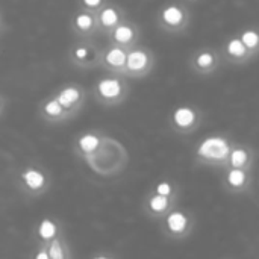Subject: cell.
I'll return each instance as SVG.
<instances>
[{
    "mask_svg": "<svg viewBox=\"0 0 259 259\" xmlns=\"http://www.w3.org/2000/svg\"><path fill=\"white\" fill-rule=\"evenodd\" d=\"M127 94V85L121 74L111 73L109 76L100 77L93 85L94 100L100 106H115L120 105Z\"/></svg>",
    "mask_w": 259,
    "mask_h": 259,
    "instance_id": "1",
    "label": "cell"
},
{
    "mask_svg": "<svg viewBox=\"0 0 259 259\" xmlns=\"http://www.w3.org/2000/svg\"><path fill=\"white\" fill-rule=\"evenodd\" d=\"M50 175L36 164L26 165L18 175V188L26 197H39L50 190Z\"/></svg>",
    "mask_w": 259,
    "mask_h": 259,
    "instance_id": "2",
    "label": "cell"
},
{
    "mask_svg": "<svg viewBox=\"0 0 259 259\" xmlns=\"http://www.w3.org/2000/svg\"><path fill=\"white\" fill-rule=\"evenodd\" d=\"M100 47L93 41V38H77L67 53V59L73 68L77 70H93L99 67Z\"/></svg>",
    "mask_w": 259,
    "mask_h": 259,
    "instance_id": "3",
    "label": "cell"
},
{
    "mask_svg": "<svg viewBox=\"0 0 259 259\" xmlns=\"http://www.w3.org/2000/svg\"><path fill=\"white\" fill-rule=\"evenodd\" d=\"M53 94L56 96V99L59 100V103L73 117H76L80 112V109L83 108L85 100H87V91L79 83H67V85H62Z\"/></svg>",
    "mask_w": 259,
    "mask_h": 259,
    "instance_id": "4",
    "label": "cell"
},
{
    "mask_svg": "<svg viewBox=\"0 0 259 259\" xmlns=\"http://www.w3.org/2000/svg\"><path fill=\"white\" fill-rule=\"evenodd\" d=\"M106 137L108 135H105L99 129H90V131L80 132L73 141V153L79 159L87 161L90 156H93L99 150V147L102 146Z\"/></svg>",
    "mask_w": 259,
    "mask_h": 259,
    "instance_id": "5",
    "label": "cell"
},
{
    "mask_svg": "<svg viewBox=\"0 0 259 259\" xmlns=\"http://www.w3.org/2000/svg\"><path fill=\"white\" fill-rule=\"evenodd\" d=\"M71 32L76 38H94L97 35L96 12L88 9H79L70 20Z\"/></svg>",
    "mask_w": 259,
    "mask_h": 259,
    "instance_id": "6",
    "label": "cell"
},
{
    "mask_svg": "<svg viewBox=\"0 0 259 259\" xmlns=\"http://www.w3.org/2000/svg\"><path fill=\"white\" fill-rule=\"evenodd\" d=\"M127 52H129V49H124V47H120L115 44H109L108 47L100 50L99 68H105L109 73L121 74L124 64H126Z\"/></svg>",
    "mask_w": 259,
    "mask_h": 259,
    "instance_id": "7",
    "label": "cell"
},
{
    "mask_svg": "<svg viewBox=\"0 0 259 259\" xmlns=\"http://www.w3.org/2000/svg\"><path fill=\"white\" fill-rule=\"evenodd\" d=\"M38 115L42 121H46L49 124H59V123H64V121L73 118V115L59 103V100L56 99L55 94L49 96L47 99H44L39 103Z\"/></svg>",
    "mask_w": 259,
    "mask_h": 259,
    "instance_id": "8",
    "label": "cell"
},
{
    "mask_svg": "<svg viewBox=\"0 0 259 259\" xmlns=\"http://www.w3.org/2000/svg\"><path fill=\"white\" fill-rule=\"evenodd\" d=\"M96 20H97V33L99 35H108L120 21L124 20L123 11L114 5L109 3V0L96 12Z\"/></svg>",
    "mask_w": 259,
    "mask_h": 259,
    "instance_id": "9",
    "label": "cell"
},
{
    "mask_svg": "<svg viewBox=\"0 0 259 259\" xmlns=\"http://www.w3.org/2000/svg\"><path fill=\"white\" fill-rule=\"evenodd\" d=\"M106 36L109 39V44H115V46H120V47H124V49H131L132 44L137 42L138 30L132 23L123 20Z\"/></svg>",
    "mask_w": 259,
    "mask_h": 259,
    "instance_id": "10",
    "label": "cell"
},
{
    "mask_svg": "<svg viewBox=\"0 0 259 259\" xmlns=\"http://www.w3.org/2000/svg\"><path fill=\"white\" fill-rule=\"evenodd\" d=\"M150 67V55L141 49H129L121 76H141Z\"/></svg>",
    "mask_w": 259,
    "mask_h": 259,
    "instance_id": "11",
    "label": "cell"
},
{
    "mask_svg": "<svg viewBox=\"0 0 259 259\" xmlns=\"http://www.w3.org/2000/svg\"><path fill=\"white\" fill-rule=\"evenodd\" d=\"M64 234L62 231V225L58 220H53L50 217L42 219L36 228H35V237H36V243H49L53 238H56L58 235Z\"/></svg>",
    "mask_w": 259,
    "mask_h": 259,
    "instance_id": "12",
    "label": "cell"
},
{
    "mask_svg": "<svg viewBox=\"0 0 259 259\" xmlns=\"http://www.w3.org/2000/svg\"><path fill=\"white\" fill-rule=\"evenodd\" d=\"M36 244H42L47 249L49 259H70L73 256V252H71L64 234L58 235L56 238H53L49 243H36Z\"/></svg>",
    "mask_w": 259,
    "mask_h": 259,
    "instance_id": "13",
    "label": "cell"
},
{
    "mask_svg": "<svg viewBox=\"0 0 259 259\" xmlns=\"http://www.w3.org/2000/svg\"><path fill=\"white\" fill-rule=\"evenodd\" d=\"M229 152V147L226 144L225 140L222 138H209L206 140L200 149H199V153L202 156H206V158H214V159H222L228 155Z\"/></svg>",
    "mask_w": 259,
    "mask_h": 259,
    "instance_id": "14",
    "label": "cell"
},
{
    "mask_svg": "<svg viewBox=\"0 0 259 259\" xmlns=\"http://www.w3.org/2000/svg\"><path fill=\"white\" fill-rule=\"evenodd\" d=\"M167 226H168V229H170L171 232H175V234L182 232V231L185 229V226H187V219H185V215L181 214V212H173V214H170L168 219H167Z\"/></svg>",
    "mask_w": 259,
    "mask_h": 259,
    "instance_id": "15",
    "label": "cell"
},
{
    "mask_svg": "<svg viewBox=\"0 0 259 259\" xmlns=\"http://www.w3.org/2000/svg\"><path fill=\"white\" fill-rule=\"evenodd\" d=\"M182 18H184L182 11L179 8H176V6H168L162 12V20L170 26H178L182 21Z\"/></svg>",
    "mask_w": 259,
    "mask_h": 259,
    "instance_id": "16",
    "label": "cell"
},
{
    "mask_svg": "<svg viewBox=\"0 0 259 259\" xmlns=\"http://www.w3.org/2000/svg\"><path fill=\"white\" fill-rule=\"evenodd\" d=\"M168 208V199L167 196H162V194H155L149 199V209L152 212H156V214H161L164 212L165 209Z\"/></svg>",
    "mask_w": 259,
    "mask_h": 259,
    "instance_id": "17",
    "label": "cell"
},
{
    "mask_svg": "<svg viewBox=\"0 0 259 259\" xmlns=\"http://www.w3.org/2000/svg\"><path fill=\"white\" fill-rule=\"evenodd\" d=\"M175 121H176V124L187 127L194 121V112L188 108H181L175 112Z\"/></svg>",
    "mask_w": 259,
    "mask_h": 259,
    "instance_id": "18",
    "label": "cell"
},
{
    "mask_svg": "<svg viewBox=\"0 0 259 259\" xmlns=\"http://www.w3.org/2000/svg\"><path fill=\"white\" fill-rule=\"evenodd\" d=\"M108 0H79V6L82 9H88L93 12H97Z\"/></svg>",
    "mask_w": 259,
    "mask_h": 259,
    "instance_id": "19",
    "label": "cell"
},
{
    "mask_svg": "<svg viewBox=\"0 0 259 259\" xmlns=\"http://www.w3.org/2000/svg\"><path fill=\"white\" fill-rule=\"evenodd\" d=\"M229 52L235 56H241L244 55V42L240 39H232L229 42Z\"/></svg>",
    "mask_w": 259,
    "mask_h": 259,
    "instance_id": "20",
    "label": "cell"
},
{
    "mask_svg": "<svg viewBox=\"0 0 259 259\" xmlns=\"http://www.w3.org/2000/svg\"><path fill=\"white\" fill-rule=\"evenodd\" d=\"M244 182V173L240 170H232L229 173V184L234 187H240Z\"/></svg>",
    "mask_w": 259,
    "mask_h": 259,
    "instance_id": "21",
    "label": "cell"
},
{
    "mask_svg": "<svg viewBox=\"0 0 259 259\" xmlns=\"http://www.w3.org/2000/svg\"><path fill=\"white\" fill-rule=\"evenodd\" d=\"M241 41H243L244 46H247V47H255L259 41L258 33H255V32H246V33L243 35V39H241Z\"/></svg>",
    "mask_w": 259,
    "mask_h": 259,
    "instance_id": "22",
    "label": "cell"
},
{
    "mask_svg": "<svg viewBox=\"0 0 259 259\" xmlns=\"http://www.w3.org/2000/svg\"><path fill=\"white\" fill-rule=\"evenodd\" d=\"M246 159H247V155H246V152H243V150H235V152L232 153V164H234V167L243 165V164L246 162Z\"/></svg>",
    "mask_w": 259,
    "mask_h": 259,
    "instance_id": "23",
    "label": "cell"
},
{
    "mask_svg": "<svg viewBox=\"0 0 259 259\" xmlns=\"http://www.w3.org/2000/svg\"><path fill=\"white\" fill-rule=\"evenodd\" d=\"M170 193H171V187L167 184V182H161L158 187H156V194H162V196H170Z\"/></svg>",
    "mask_w": 259,
    "mask_h": 259,
    "instance_id": "24",
    "label": "cell"
},
{
    "mask_svg": "<svg viewBox=\"0 0 259 259\" xmlns=\"http://www.w3.org/2000/svg\"><path fill=\"white\" fill-rule=\"evenodd\" d=\"M197 64H199L200 67H208V65H211V64H212V56H211L209 53H203V55H200V56H199Z\"/></svg>",
    "mask_w": 259,
    "mask_h": 259,
    "instance_id": "25",
    "label": "cell"
},
{
    "mask_svg": "<svg viewBox=\"0 0 259 259\" xmlns=\"http://www.w3.org/2000/svg\"><path fill=\"white\" fill-rule=\"evenodd\" d=\"M6 105H8V99L5 97V94L0 91V117L5 114V111H6Z\"/></svg>",
    "mask_w": 259,
    "mask_h": 259,
    "instance_id": "26",
    "label": "cell"
},
{
    "mask_svg": "<svg viewBox=\"0 0 259 259\" xmlns=\"http://www.w3.org/2000/svg\"><path fill=\"white\" fill-rule=\"evenodd\" d=\"M3 29V17H2V14H0V30Z\"/></svg>",
    "mask_w": 259,
    "mask_h": 259,
    "instance_id": "27",
    "label": "cell"
}]
</instances>
